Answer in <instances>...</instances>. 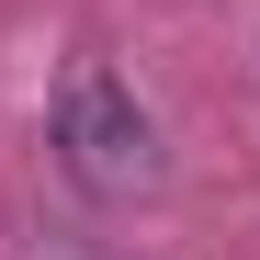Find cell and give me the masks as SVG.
I'll return each mask as SVG.
<instances>
[{
	"mask_svg": "<svg viewBox=\"0 0 260 260\" xmlns=\"http://www.w3.org/2000/svg\"><path fill=\"white\" fill-rule=\"evenodd\" d=\"M57 158L79 192H147L158 181V124L113 68H68L57 79Z\"/></svg>",
	"mask_w": 260,
	"mask_h": 260,
	"instance_id": "6da1fadb",
	"label": "cell"
}]
</instances>
